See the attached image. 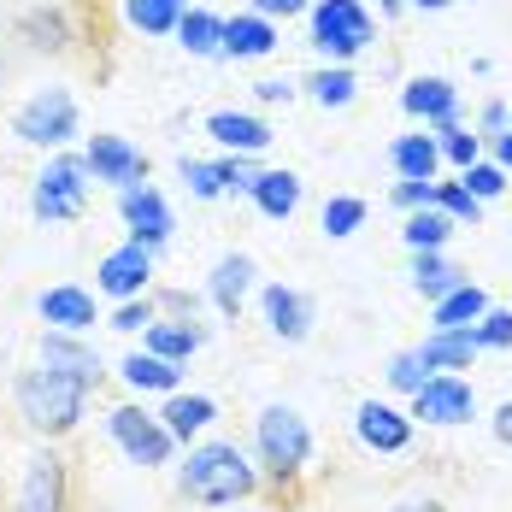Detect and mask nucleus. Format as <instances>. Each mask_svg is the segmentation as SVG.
<instances>
[{"instance_id":"obj_27","label":"nucleus","mask_w":512,"mask_h":512,"mask_svg":"<svg viewBox=\"0 0 512 512\" xmlns=\"http://www.w3.org/2000/svg\"><path fill=\"white\" fill-rule=\"evenodd\" d=\"M248 195H254V206L265 218H295V206H301V177H295V171H259Z\"/></svg>"},{"instance_id":"obj_31","label":"nucleus","mask_w":512,"mask_h":512,"mask_svg":"<svg viewBox=\"0 0 512 512\" xmlns=\"http://www.w3.org/2000/svg\"><path fill=\"white\" fill-rule=\"evenodd\" d=\"M177 36H183V53L212 59V53L224 48V18H218V12H201V6H189L183 24H177Z\"/></svg>"},{"instance_id":"obj_30","label":"nucleus","mask_w":512,"mask_h":512,"mask_svg":"<svg viewBox=\"0 0 512 512\" xmlns=\"http://www.w3.org/2000/svg\"><path fill=\"white\" fill-rule=\"evenodd\" d=\"M189 0H124V18L142 30V36H171L183 24Z\"/></svg>"},{"instance_id":"obj_17","label":"nucleus","mask_w":512,"mask_h":512,"mask_svg":"<svg viewBox=\"0 0 512 512\" xmlns=\"http://www.w3.org/2000/svg\"><path fill=\"white\" fill-rule=\"evenodd\" d=\"M42 365H53V371H65V377H77L83 389H95L106 377V365H101V354L83 342V336H65V330H48L42 336Z\"/></svg>"},{"instance_id":"obj_8","label":"nucleus","mask_w":512,"mask_h":512,"mask_svg":"<svg viewBox=\"0 0 512 512\" xmlns=\"http://www.w3.org/2000/svg\"><path fill=\"white\" fill-rule=\"evenodd\" d=\"M71 507V471L53 448H36L24 460V483H18V512H65Z\"/></svg>"},{"instance_id":"obj_22","label":"nucleus","mask_w":512,"mask_h":512,"mask_svg":"<svg viewBox=\"0 0 512 512\" xmlns=\"http://www.w3.org/2000/svg\"><path fill=\"white\" fill-rule=\"evenodd\" d=\"M477 354H483V348H477L471 330H430V336L418 342V359H424L430 377H436V371H465Z\"/></svg>"},{"instance_id":"obj_19","label":"nucleus","mask_w":512,"mask_h":512,"mask_svg":"<svg viewBox=\"0 0 512 512\" xmlns=\"http://www.w3.org/2000/svg\"><path fill=\"white\" fill-rule=\"evenodd\" d=\"M206 136H212L218 148H236V154H265V148H271V124L254 118V112H236V106L206 112Z\"/></svg>"},{"instance_id":"obj_3","label":"nucleus","mask_w":512,"mask_h":512,"mask_svg":"<svg viewBox=\"0 0 512 512\" xmlns=\"http://www.w3.org/2000/svg\"><path fill=\"white\" fill-rule=\"evenodd\" d=\"M312 460V424L295 407H265L254 418V465L271 489L301 483V471Z\"/></svg>"},{"instance_id":"obj_28","label":"nucleus","mask_w":512,"mask_h":512,"mask_svg":"<svg viewBox=\"0 0 512 512\" xmlns=\"http://www.w3.org/2000/svg\"><path fill=\"white\" fill-rule=\"evenodd\" d=\"M483 312H489V295H483L477 283H465V289L442 295V301L430 307V330H471Z\"/></svg>"},{"instance_id":"obj_2","label":"nucleus","mask_w":512,"mask_h":512,"mask_svg":"<svg viewBox=\"0 0 512 512\" xmlns=\"http://www.w3.org/2000/svg\"><path fill=\"white\" fill-rule=\"evenodd\" d=\"M177 489L183 501L195 507H236L259 489V465L236 448V442H206L189 454V465L177 471Z\"/></svg>"},{"instance_id":"obj_9","label":"nucleus","mask_w":512,"mask_h":512,"mask_svg":"<svg viewBox=\"0 0 512 512\" xmlns=\"http://www.w3.org/2000/svg\"><path fill=\"white\" fill-rule=\"evenodd\" d=\"M471 412H477V389L460 371H436L412 395V418H424V424H471Z\"/></svg>"},{"instance_id":"obj_4","label":"nucleus","mask_w":512,"mask_h":512,"mask_svg":"<svg viewBox=\"0 0 512 512\" xmlns=\"http://www.w3.org/2000/svg\"><path fill=\"white\" fill-rule=\"evenodd\" d=\"M371 42H377V24H371L365 0H312V48L330 65L359 59Z\"/></svg>"},{"instance_id":"obj_1","label":"nucleus","mask_w":512,"mask_h":512,"mask_svg":"<svg viewBox=\"0 0 512 512\" xmlns=\"http://www.w3.org/2000/svg\"><path fill=\"white\" fill-rule=\"evenodd\" d=\"M12 401H18V418L36 430V436H71L77 424H83V407H89V389L77 383V377H65V371H53V365H30V371H18V383H12Z\"/></svg>"},{"instance_id":"obj_32","label":"nucleus","mask_w":512,"mask_h":512,"mask_svg":"<svg viewBox=\"0 0 512 512\" xmlns=\"http://www.w3.org/2000/svg\"><path fill=\"white\" fill-rule=\"evenodd\" d=\"M401 236H407L412 254H442V248H448V236H454V224H448L436 206H424V212H412V218H407V230H401Z\"/></svg>"},{"instance_id":"obj_11","label":"nucleus","mask_w":512,"mask_h":512,"mask_svg":"<svg viewBox=\"0 0 512 512\" xmlns=\"http://www.w3.org/2000/svg\"><path fill=\"white\" fill-rule=\"evenodd\" d=\"M118 212H124V224H130V242L136 248H165L171 242V206H165V195L159 189H148V183H136V189H124L118 195Z\"/></svg>"},{"instance_id":"obj_23","label":"nucleus","mask_w":512,"mask_h":512,"mask_svg":"<svg viewBox=\"0 0 512 512\" xmlns=\"http://www.w3.org/2000/svg\"><path fill=\"white\" fill-rule=\"evenodd\" d=\"M389 165H395L401 177H412V183H436L442 148H436V136L412 130V136H395V142H389Z\"/></svg>"},{"instance_id":"obj_42","label":"nucleus","mask_w":512,"mask_h":512,"mask_svg":"<svg viewBox=\"0 0 512 512\" xmlns=\"http://www.w3.org/2000/svg\"><path fill=\"white\" fill-rule=\"evenodd\" d=\"M148 324H154V301L148 295H136V301H124L112 312V330H148Z\"/></svg>"},{"instance_id":"obj_29","label":"nucleus","mask_w":512,"mask_h":512,"mask_svg":"<svg viewBox=\"0 0 512 512\" xmlns=\"http://www.w3.org/2000/svg\"><path fill=\"white\" fill-rule=\"evenodd\" d=\"M212 418H218V407H212L206 395H183V389L171 395V407L159 412V424L171 430V442H189V436H195V430H206Z\"/></svg>"},{"instance_id":"obj_43","label":"nucleus","mask_w":512,"mask_h":512,"mask_svg":"<svg viewBox=\"0 0 512 512\" xmlns=\"http://www.w3.org/2000/svg\"><path fill=\"white\" fill-rule=\"evenodd\" d=\"M148 301H154V312L165 307L171 318H183V324H195V307H201V301H195V295H183V289H159V295H148Z\"/></svg>"},{"instance_id":"obj_16","label":"nucleus","mask_w":512,"mask_h":512,"mask_svg":"<svg viewBox=\"0 0 512 512\" xmlns=\"http://www.w3.org/2000/svg\"><path fill=\"white\" fill-rule=\"evenodd\" d=\"M401 106H407L412 118H424L430 130L460 124V89L448 77H412L407 89H401Z\"/></svg>"},{"instance_id":"obj_20","label":"nucleus","mask_w":512,"mask_h":512,"mask_svg":"<svg viewBox=\"0 0 512 512\" xmlns=\"http://www.w3.org/2000/svg\"><path fill=\"white\" fill-rule=\"evenodd\" d=\"M248 289H254V259L248 254H224L212 265V307L224 312V318H242V301H248Z\"/></svg>"},{"instance_id":"obj_5","label":"nucleus","mask_w":512,"mask_h":512,"mask_svg":"<svg viewBox=\"0 0 512 512\" xmlns=\"http://www.w3.org/2000/svg\"><path fill=\"white\" fill-rule=\"evenodd\" d=\"M83 206H89V165H83V154H59L36 177L30 212L48 224H71V218H83Z\"/></svg>"},{"instance_id":"obj_24","label":"nucleus","mask_w":512,"mask_h":512,"mask_svg":"<svg viewBox=\"0 0 512 512\" xmlns=\"http://www.w3.org/2000/svg\"><path fill=\"white\" fill-rule=\"evenodd\" d=\"M465 283H471V277H465V271H460V265H454L448 254H412V289H418L430 307H436L442 295L465 289Z\"/></svg>"},{"instance_id":"obj_49","label":"nucleus","mask_w":512,"mask_h":512,"mask_svg":"<svg viewBox=\"0 0 512 512\" xmlns=\"http://www.w3.org/2000/svg\"><path fill=\"white\" fill-rule=\"evenodd\" d=\"M389 512H448V501H401V507H389Z\"/></svg>"},{"instance_id":"obj_44","label":"nucleus","mask_w":512,"mask_h":512,"mask_svg":"<svg viewBox=\"0 0 512 512\" xmlns=\"http://www.w3.org/2000/svg\"><path fill=\"white\" fill-rule=\"evenodd\" d=\"M218 165H224V195H248V189H254V165H248V159H218Z\"/></svg>"},{"instance_id":"obj_33","label":"nucleus","mask_w":512,"mask_h":512,"mask_svg":"<svg viewBox=\"0 0 512 512\" xmlns=\"http://www.w3.org/2000/svg\"><path fill=\"white\" fill-rule=\"evenodd\" d=\"M307 89H312V101L318 106H348L354 101V89H359V77L348 71V65H324V71H312L307 77Z\"/></svg>"},{"instance_id":"obj_15","label":"nucleus","mask_w":512,"mask_h":512,"mask_svg":"<svg viewBox=\"0 0 512 512\" xmlns=\"http://www.w3.org/2000/svg\"><path fill=\"white\" fill-rule=\"evenodd\" d=\"M259 307H265V324H271L277 342H307L312 336V318H318L312 295L289 289V283H271V289L259 295Z\"/></svg>"},{"instance_id":"obj_41","label":"nucleus","mask_w":512,"mask_h":512,"mask_svg":"<svg viewBox=\"0 0 512 512\" xmlns=\"http://www.w3.org/2000/svg\"><path fill=\"white\" fill-rule=\"evenodd\" d=\"M389 201L401 206V212H424V206H436V183H412V177H401Z\"/></svg>"},{"instance_id":"obj_35","label":"nucleus","mask_w":512,"mask_h":512,"mask_svg":"<svg viewBox=\"0 0 512 512\" xmlns=\"http://www.w3.org/2000/svg\"><path fill=\"white\" fill-rule=\"evenodd\" d=\"M359 224H365V201L359 195H336V201H324V236H354Z\"/></svg>"},{"instance_id":"obj_18","label":"nucleus","mask_w":512,"mask_h":512,"mask_svg":"<svg viewBox=\"0 0 512 512\" xmlns=\"http://www.w3.org/2000/svg\"><path fill=\"white\" fill-rule=\"evenodd\" d=\"M36 312H42V324L65 330V336H83V330H95V295H89V289H77V283L42 289Z\"/></svg>"},{"instance_id":"obj_52","label":"nucleus","mask_w":512,"mask_h":512,"mask_svg":"<svg viewBox=\"0 0 512 512\" xmlns=\"http://www.w3.org/2000/svg\"><path fill=\"white\" fill-rule=\"evenodd\" d=\"M6 83H12V53L0 48V95H6Z\"/></svg>"},{"instance_id":"obj_21","label":"nucleus","mask_w":512,"mask_h":512,"mask_svg":"<svg viewBox=\"0 0 512 512\" xmlns=\"http://www.w3.org/2000/svg\"><path fill=\"white\" fill-rule=\"evenodd\" d=\"M277 48V24L271 18H259V12H236V18H224V59H265V53Z\"/></svg>"},{"instance_id":"obj_47","label":"nucleus","mask_w":512,"mask_h":512,"mask_svg":"<svg viewBox=\"0 0 512 512\" xmlns=\"http://www.w3.org/2000/svg\"><path fill=\"white\" fill-rule=\"evenodd\" d=\"M254 95L265 106H277V101H295V83L289 77H265V83H254Z\"/></svg>"},{"instance_id":"obj_14","label":"nucleus","mask_w":512,"mask_h":512,"mask_svg":"<svg viewBox=\"0 0 512 512\" xmlns=\"http://www.w3.org/2000/svg\"><path fill=\"white\" fill-rule=\"evenodd\" d=\"M12 36L24 42L30 53H53V59H65L71 53V18H65V6H24L18 18H12Z\"/></svg>"},{"instance_id":"obj_40","label":"nucleus","mask_w":512,"mask_h":512,"mask_svg":"<svg viewBox=\"0 0 512 512\" xmlns=\"http://www.w3.org/2000/svg\"><path fill=\"white\" fill-rule=\"evenodd\" d=\"M460 183L471 189V201H495V195H507V171H501V165H471Z\"/></svg>"},{"instance_id":"obj_51","label":"nucleus","mask_w":512,"mask_h":512,"mask_svg":"<svg viewBox=\"0 0 512 512\" xmlns=\"http://www.w3.org/2000/svg\"><path fill=\"white\" fill-rule=\"evenodd\" d=\"M407 6H418V12H448L454 0H407Z\"/></svg>"},{"instance_id":"obj_10","label":"nucleus","mask_w":512,"mask_h":512,"mask_svg":"<svg viewBox=\"0 0 512 512\" xmlns=\"http://www.w3.org/2000/svg\"><path fill=\"white\" fill-rule=\"evenodd\" d=\"M83 165H89V177H95V183H118V195H124V189H136V183H148V154H142V148H130L124 136H89Z\"/></svg>"},{"instance_id":"obj_39","label":"nucleus","mask_w":512,"mask_h":512,"mask_svg":"<svg viewBox=\"0 0 512 512\" xmlns=\"http://www.w3.org/2000/svg\"><path fill=\"white\" fill-rule=\"evenodd\" d=\"M471 336H477V348H512V312L489 307L477 324H471Z\"/></svg>"},{"instance_id":"obj_50","label":"nucleus","mask_w":512,"mask_h":512,"mask_svg":"<svg viewBox=\"0 0 512 512\" xmlns=\"http://www.w3.org/2000/svg\"><path fill=\"white\" fill-rule=\"evenodd\" d=\"M495 159H501V171H512V130L507 136H495Z\"/></svg>"},{"instance_id":"obj_37","label":"nucleus","mask_w":512,"mask_h":512,"mask_svg":"<svg viewBox=\"0 0 512 512\" xmlns=\"http://www.w3.org/2000/svg\"><path fill=\"white\" fill-rule=\"evenodd\" d=\"M424 383H430V371H424L418 348H401V354L389 359V389H401V395H418Z\"/></svg>"},{"instance_id":"obj_38","label":"nucleus","mask_w":512,"mask_h":512,"mask_svg":"<svg viewBox=\"0 0 512 512\" xmlns=\"http://www.w3.org/2000/svg\"><path fill=\"white\" fill-rule=\"evenodd\" d=\"M436 148H442V159H454L460 171H471V165H477V154H483V142H477L471 130H460V124L436 130Z\"/></svg>"},{"instance_id":"obj_25","label":"nucleus","mask_w":512,"mask_h":512,"mask_svg":"<svg viewBox=\"0 0 512 512\" xmlns=\"http://www.w3.org/2000/svg\"><path fill=\"white\" fill-rule=\"evenodd\" d=\"M118 377H124L136 395H177V383H183V365L154 359V354H130L124 365H118Z\"/></svg>"},{"instance_id":"obj_48","label":"nucleus","mask_w":512,"mask_h":512,"mask_svg":"<svg viewBox=\"0 0 512 512\" xmlns=\"http://www.w3.org/2000/svg\"><path fill=\"white\" fill-rule=\"evenodd\" d=\"M489 430H495V442H501V448H512V401L495 407V424H489Z\"/></svg>"},{"instance_id":"obj_26","label":"nucleus","mask_w":512,"mask_h":512,"mask_svg":"<svg viewBox=\"0 0 512 512\" xmlns=\"http://www.w3.org/2000/svg\"><path fill=\"white\" fill-rule=\"evenodd\" d=\"M206 342V330L201 324H183V318H165V324H148V348L142 354H154V359H171V365H183V359L195 354Z\"/></svg>"},{"instance_id":"obj_45","label":"nucleus","mask_w":512,"mask_h":512,"mask_svg":"<svg viewBox=\"0 0 512 512\" xmlns=\"http://www.w3.org/2000/svg\"><path fill=\"white\" fill-rule=\"evenodd\" d=\"M507 130H512V106L489 101L483 106V118H477V142H483V136H507Z\"/></svg>"},{"instance_id":"obj_6","label":"nucleus","mask_w":512,"mask_h":512,"mask_svg":"<svg viewBox=\"0 0 512 512\" xmlns=\"http://www.w3.org/2000/svg\"><path fill=\"white\" fill-rule=\"evenodd\" d=\"M12 136L30 148H65L77 136V101L71 89H36L30 101L12 112Z\"/></svg>"},{"instance_id":"obj_7","label":"nucleus","mask_w":512,"mask_h":512,"mask_svg":"<svg viewBox=\"0 0 512 512\" xmlns=\"http://www.w3.org/2000/svg\"><path fill=\"white\" fill-rule=\"evenodd\" d=\"M106 430H112V442L124 448V460L130 465H165L171 460V430L159 424L154 412H142V407H112L106 412Z\"/></svg>"},{"instance_id":"obj_36","label":"nucleus","mask_w":512,"mask_h":512,"mask_svg":"<svg viewBox=\"0 0 512 512\" xmlns=\"http://www.w3.org/2000/svg\"><path fill=\"white\" fill-rule=\"evenodd\" d=\"M177 177H183L201 201H218V195H224V165H206V159H177Z\"/></svg>"},{"instance_id":"obj_46","label":"nucleus","mask_w":512,"mask_h":512,"mask_svg":"<svg viewBox=\"0 0 512 512\" xmlns=\"http://www.w3.org/2000/svg\"><path fill=\"white\" fill-rule=\"evenodd\" d=\"M259 18H295V12H307L312 0H248Z\"/></svg>"},{"instance_id":"obj_12","label":"nucleus","mask_w":512,"mask_h":512,"mask_svg":"<svg viewBox=\"0 0 512 512\" xmlns=\"http://www.w3.org/2000/svg\"><path fill=\"white\" fill-rule=\"evenodd\" d=\"M354 436L371 448V454H407L412 448V412L389 407V401H359Z\"/></svg>"},{"instance_id":"obj_34","label":"nucleus","mask_w":512,"mask_h":512,"mask_svg":"<svg viewBox=\"0 0 512 512\" xmlns=\"http://www.w3.org/2000/svg\"><path fill=\"white\" fill-rule=\"evenodd\" d=\"M436 212L460 230V224H477V218H483V201H471L465 183H436Z\"/></svg>"},{"instance_id":"obj_13","label":"nucleus","mask_w":512,"mask_h":512,"mask_svg":"<svg viewBox=\"0 0 512 512\" xmlns=\"http://www.w3.org/2000/svg\"><path fill=\"white\" fill-rule=\"evenodd\" d=\"M148 277H154V254L136 248V242H124V248H112V254L101 259L95 289L112 295V301H136V295H148Z\"/></svg>"},{"instance_id":"obj_53","label":"nucleus","mask_w":512,"mask_h":512,"mask_svg":"<svg viewBox=\"0 0 512 512\" xmlns=\"http://www.w3.org/2000/svg\"><path fill=\"white\" fill-rule=\"evenodd\" d=\"M377 6H383V12H401V6H407V0H377Z\"/></svg>"}]
</instances>
